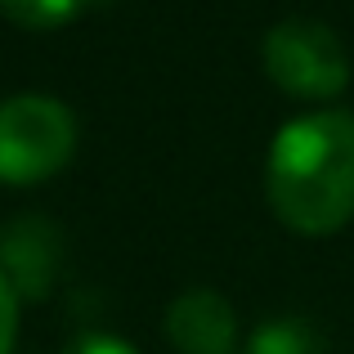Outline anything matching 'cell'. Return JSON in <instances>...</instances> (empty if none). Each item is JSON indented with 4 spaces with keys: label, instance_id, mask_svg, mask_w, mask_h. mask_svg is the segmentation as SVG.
Here are the masks:
<instances>
[{
    "label": "cell",
    "instance_id": "obj_1",
    "mask_svg": "<svg viewBox=\"0 0 354 354\" xmlns=\"http://www.w3.org/2000/svg\"><path fill=\"white\" fill-rule=\"evenodd\" d=\"M274 216L305 238H328L354 220V113L314 108L278 126L265 162Z\"/></svg>",
    "mask_w": 354,
    "mask_h": 354
},
{
    "label": "cell",
    "instance_id": "obj_2",
    "mask_svg": "<svg viewBox=\"0 0 354 354\" xmlns=\"http://www.w3.org/2000/svg\"><path fill=\"white\" fill-rule=\"evenodd\" d=\"M77 153V117L54 95L0 99V184L27 189L59 175Z\"/></svg>",
    "mask_w": 354,
    "mask_h": 354
},
{
    "label": "cell",
    "instance_id": "obj_3",
    "mask_svg": "<svg viewBox=\"0 0 354 354\" xmlns=\"http://www.w3.org/2000/svg\"><path fill=\"white\" fill-rule=\"evenodd\" d=\"M260 59H265L269 81L305 104H328L350 86L346 45L328 23H314V18H287L269 27Z\"/></svg>",
    "mask_w": 354,
    "mask_h": 354
},
{
    "label": "cell",
    "instance_id": "obj_4",
    "mask_svg": "<svg viewBox=\"0 0 354 354\" xmlns=\"http://www.w3.org/2000/svg\"><path fill=\"white\" fill-rule=\"evenodd\" d=\"M63 265V234L45 216H18L0 229V274L18 301H45Z\"/></svg>",
    "mask_w": 354,
    "mask_h": 354
},
{
    "label": "cell",
    "instance_id": "obj_5",
    "mask_svg": "<svg viewBox=\"0 0 354 354\" xmlns=\"http://www.w3.org/2000/svg\"><path fill=\"white\" fill-rule=\"evenodd\" d=\"M166 341L180 354H234L238 346V314L211 287L175 296L166 310Z\"/></svg>",
    "mask_w": 354,
    "mask_h": 354
},
{
    "label": "cell",
    "instance_id": "obj_6",
    "mask_svg": "<svg viewBox=\"0 0 354 354\" xmlns=\"http://www.w3.org/2000/svg\"><path fill=\"white\" fill-rule=\"evenodd\" d=\"M242 354H319V332L305 319H269L247 337Z\"/></svg>",
    "mask_w": 354,
    "mask_h": 354
},
{
    "label": "cell",
    "instance_id": "obj_7",
    "mask_svg": "<svg viewBox=\"0 0 354 354\" xmlns=\"http://www.w3.org/2000/svg\"><path fill=\"white\" fill-rule=\"evenodd\" d=\"M86 9V0H0V14L23 32H54L72 23Z\"/></svg>",
    "mask_w": 354,
    "mask_h": 354
},
{
    "label": "cell",
    "instance_id": "obj_8",
    "mask_svg": "<svg viewBox=\"0 0 354 354\" xmlns=\"http://www.w3.org/2000/svg\"><path fill=\"white\" fill-rule=\"evenodd\" d=\"M59 354H139L130 341L113 337V332H81L77 341H68Z\"/></svg>",
    "mask_w": 354,
    "mask_h": 354
},
{
    "label": "cell",
    "instance_id": "obj_9",
    "mask_svg": "<svg viewBox=\"0 0 354 354\" xmlns=\"http://www.w3.org/2000/svg\"><path fill=\"white\" fill-rule=\"evenodd\" d=\"M14 337H18V296L0 274V354L14 350Z\"/></svg>",
    "mask_w": 354,
    "mask_h": 354
}]
</instances>
